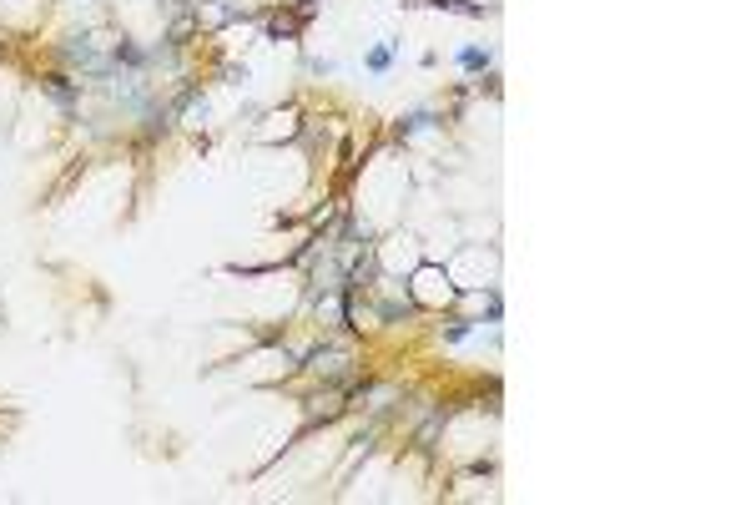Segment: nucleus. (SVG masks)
Returning a JSON list of instances; mask_svg holds the SVG:
<instances>
[{"instance_id":"7ed1b4c3","label":"nucleus","mask_w":756,"mask_h":505,"mask_svg":"<svg viewBox=\"0 0 756 505\" xmlns=\"http://www.w3.org/2000/svg\"><path fill=\"white\" fill-rule=\"evenodd\" d=\"M459 66H489V56L469 46V51H459Z\"/></svg>"},{"instance_id":"f03ea898","label":"nucleus","mask_w":756,"mask_h":505,"mask_svg":"<svg viewBox=\"0 0 756 505\" xmlns=\"http://www.w3.org/2000/svg\"><path fill=\"white\" fill-rule=\"evenodd\" d=\"M46 91L61 101V107H71V86H61V76H51V81H46Z\"/></svg>"},{"instance_id":"f257e3e1","label":"nucleus","mask_w":756,"mask_h":505,"mask_svg":"<svg viewBox=\"0 0 756 505\" xmlns=\"http://www.w3.org/2000/svg\"><path fill=\"white\" fill-rule=\"evenodd\" d=\"M388 61H394V46H373L369 51V71H388Z\"/></svg>"}]
</instances>
